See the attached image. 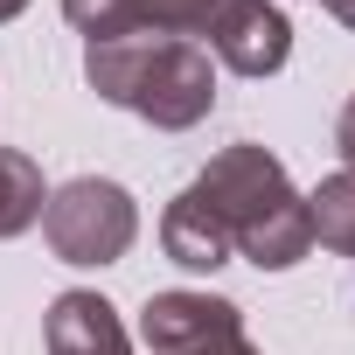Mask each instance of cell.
<instances>
[{"instance_id":"12","label":"cell","mask_w":355,"mask_h":355,"mask_svg":"<svg viewBox=\"0 0 355 355\" xmlns=\"http://www.w3.org/2000/svg\"><path fill=\"white\" fill-rule=\"evenodd\" d=\"M189 355H258V348H251V334H216V341H202Z\"/></svg>"},{"instance_id":"7","label":"cell","mask_w":355,"mask_h":355,"mask_svg":"<svg viewBox=\"0 0 355 355\" xmlns=\"http://www.w3.org/2000/svg\"><path fill=\"white\" fill-rule=\"evenodd\" d=\"M42 348H49V355H132V341H125L112 300H98V293H84V286H70V293L49 300V313H42Z\"/></svg>"},{"instance_id":"13","label":"cell","mask_w":355,"mask_h":355,"mask_svg":"<svg viewBox=\"0 0 355 355\" xmlns=\"http://www.w3.org/2000/svg\"><path fill=\"white\" fill-rule=\"evenodd\" d=\"M327 8H334V21H341V28H355V0H327Z\"/></svg>"},{"instance_id":"3","label":"cell","mask_w":355,"mask_h":355,"mask_svg":"<svg viewBox=\"0 0 355 355\" xmlns=\"http://www.w3.org/2000/svg\"><path fill=\"white\" fill-rule=\"evenodd\" d=\"M42 237L63 265H119L139 237V202L105 174H77L42 202Z\"/></svg>"},{"instance_id":"4","label":"cell","mask_w":355,"mask_h":355,"mask_svg":"<svg viewBox=\"0 0 355 355\" xmlns=\"http://www.w3.org/2000/svg\"><path fill=\"white\" fill-rule=\"evenodd\" d=\"M63 15L84 42H112V35H182V42H209V28L230 15V0H63Z\"/></svg>"},{"instance_id":"11","label":"cell","mask_w":355,"mask_h":355,"mask_svg":"<svg viewBox=\"0 0 355 355\" xmlns=\"http://www.w3.org/2000/svg\"><path fill=\"white\" fill-rule=\"evenodd\" d=\"M334 146H341V167H355V98H348L341 119H334Z\"/></svg>"},{"instance_id":"6","label":"cell","mask_w":355,"mask_h":355,"mask_svg":"<svg viewBox=\"0 0 355 355\" xmlns=\"http://www.w3.org/2000/svg\"><path fill=\"white\" fill-rule=\"evenodd\" d=\"M293 56V21L272 0H230V15L209 28V63L237 77H279Z\"/></svg>"},{"instance_id":"2","label":"cell","mask_w":355,"mask_h":355,"mask_svg":"<svg viewBox=\"0 0 355 355\" xmlns=\"http://www.w3.org/2000/svg\"><path fill=\"white\" fill-rule=\"evenodd\" d=\"M196 189H202V202L223 216L237 258H251L258 272H293V265L313 251L306 196L286 182V160L265 153L258 139L223 146V153L196 174Z\"/></svg>"},{"instance_id":"8","label":"cell","mask_w":355,"mask_h":355,"mask_svg":"<svg viewBox=\"0 0 355 355\" xmlns=\"http://www.w3.org/2000/svg\"><path fill=\"white\" fill-rule=\"evenodd\" d=\"M160 251L182 265V272H216V265H230V230H223V216L202 202V189L189 182L182 196L167 202V216H160Z\"/></svg>"},{"instance_id":"14","label":"cell","mask_w":355,"mask_h":355,"mask_svg":"<svg viewBox=\"0 0 355 355\" xmlns=\"http://www.w3.org/2000/svg\"><path fill=\"white\" fill-rule=\"evenodd\" d=\"M21 8H28V0H0V21H15V15H21Z\"/></svg>"},{"instance_id":"10","label":"cell","mask_w":355,"mask_h":355,"mask_svg":"<svg viewBox=\"0 0 355 355\" xmlns=\"http://www.w3.org/2000/svg\"><path fill=\"white\" fill-rule=\"evenodd\" d=\"M306 216H313V244L355 258V167H334L327 182L306 196Z\"/></svg>"},{"instance_id":"9","label":"cell","mask_w":355,"mask_h":355,"mask_svg":"<svg viewBox=\"0 0 355 355\" xmlns=\"http://www.w3.org/2000/svg\"><path fill=\"white\" fill-rule=\"evenodd\" d=\"M42 202H49V189H42L35 153L0 146V244L21 237V230H35V223H42Z\"/></svg>"},{"instance_id":"1","label":"cell","mask_w":355,"mask_h":355,"mask_svg":"<svg viewBox=\"0 0 355 355\" xmlns=\"http://www.w3.org/2000/svg\"><path fill=\"white\" fill-rule=\"evenodd\" d=\"M84 84L146 119L153 132H189L216 112V63L202 42L182 35H112V42H84Z\"/></svg>"},{"instance_id":"5","label":"cell","mask_w":355,"mask_h":355,"mask_svg":"<svg viewBox=\"0 0 355 355\" xmlns=\"http://www.w3.org/2000/svg\"><path fill=\"white\" fill-rule=\"evenodd\" d=\"M216 334H244V313L216 293H189V286H174V293H146L139 306V341L146 355H189Z\"/></svg>"}]
</instances>
